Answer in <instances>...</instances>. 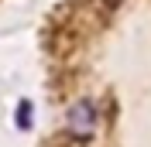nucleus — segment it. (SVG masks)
Returning <instances> with one entry per match:
<instances>
[{
	"mask_svg": "<svg viewBox=\"0 0 151 147\" xmlns=\"http://www.w3.org/2000/svg\"><path fill=\"white\" fill-rule=\"evenodd\" d=\"M96 123H100V110H96L93 99L72 103L69 113H65V130L72 133L76 140H89V137H93V130H96Z\"/></svg>",
	"mask_w": 151,
	"mask_h": 147,
	"instance_id": "nucleus-1",
	"label": "nucleus"
},
{
	"mask_svg": "<svg viewBox=\"0 0 151 147\" xmlns=\"http://www.w3.org/2000/svg\"><path fill=\"white\" fill-rule=\"evenodd\" d=\"M31 106H28V103H21V113H17V127H28V123H31Z\"/></svg>",
	"mask_w": 151,
	"mask_h": 147,
	"instance_id": "nucleus-2",
	"label": "nucleus"
}]
</instances>
